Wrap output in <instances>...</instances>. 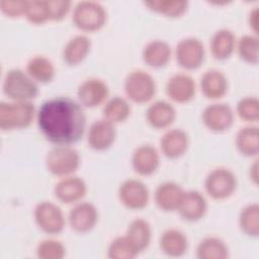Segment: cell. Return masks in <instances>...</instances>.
<instances>
[{
    "instance_id": "6da1fadb",
    "label": "cell",
    "mask_w": 259,
    "mask_h": 259,
    "mask_svg": "<svg viewBox=\"0 0 259 259\" xmlns=\"http://www.w3.org/2000/svg\"><path fill=\"white\" fill-rule=\"evenodd\" d=\"M38 127L50 142L70 146L78 142L86 125V116L81 103L60 96L46 100L36 113Z\"/></svg>"
},
{
    "instance_id": "7a4b0ae2",
    "label": "cell",
    "mask_w": 259,
    "mask_h": 259,
    "mask_svg": "<svg viewBox=\"0 0 259 259\" xmlns=\"http://www.w3.org/2000/svg\"><path fill=\"white\" fill-rule=\"evenodd\" d=\"M35 115L30 101L0 102V128L3 131L27 127Z\"/></svg>"
},
{
    "instance_id": "3957f363",
    "label": "cell",
    "mask_w": 259,
    "mask_h": 259,
    "mask_svg": "<svg viewBox=\"0 0 259 259\" xmlns=\"http://www.w3.org/2000/svg\"><path fill=\"white\" fill-rule=\"evenodd\" d=\"M2 88L12 101H30L38 93L36 82L20 69H11L6 73Z\"/></svg>"
},
{
    "instance_id": "277c9868",
    "label": "cell",
    "mask_w": 259,
    "mask_h": 259,
    "mask_svg": "<svg viewBox=\"0 0 259 259\" xmlns=\"http://www.w3.org/2000/svg\"><path fill=\"white\" fill-rule=\"evenodd\" d=\"M46 164L53 175L69 176L79 168L80 155L76 149L70 146L57 145L48 152Z\"/></svg>"
},
{
    "instance_id": "5b68a950",
    "label": "cell",
    "mask_w": 259,
    "mask_h": 259,
    "mask_svg": "<svg viewBox=\"0 0 259 259\" xmlns=\"http://www.w3.org/2000/svg\"><path fill=\"white\" fill-rule=\"evenodd\" d=\"M72 20L83 31H95L105 24L106 10L99 2L80 1L73 9Z\"/></svg>"
},
{
    "instance_id": "8992f818",
    "label": "cell",
    "mask_w": 259,
    "mask_h": 259,
    "mask_svg": "<svg viewBox=\"0 0 259 259\" xmlns=\"http://www.w3.org/2000/svg\"><path fill=\"white\" fill-rule=\"evenodd\" d=\"M124 91L127 98L134 102H148L156 93L155 79L144 70H134L124 79Z\"/></svg>"
},
{
    "instance_id": "52a82bcc",
    "label": "cell",
    "mask_w": 259,
    "mask_h": 259,
    "mask_svg": "<svg viewBox=\"0 0 259 259\" xmlns=\"http://www.w3.org/2000/svg\"><path fill=\"white\" fill-rule=\"evenodd\" d=\"M236 187V175L232 170L226 167L212 169L204 179L205 191L213 199L228 198L233 194Z\"/></svg>"
},
{
    "instance_id": "ba28073f",
    "label": "cell",
    "mask_w": 259,
    "mask_h": 259,
    "mask_svg": "<svg viewBox=\"0 0 259 259\" xmlns=\"http://www.w3.org/2000/svg\"><path fill=\"white\" fill-rule=\"evenodd\" d=\"M37 227L49 235H56L63 231L66 220L62 209L52 201L38 202L33 210Z\"/></svg>"
},
{
    "instance_id": "9c48e42d",
    "label": "cell",
    "mask_w": 259,
    "mask_h": 259,
    "mask_svg": "<svg viewBox=\"0 0 259 259\" xmlns=\"http://www.w3.org/2000/svg\"><path fill=\"white\" fill-rule=\"evenodd\" d=\"M175 56L180 67L186 70L197 69L204 61V46L196 37L182 38L176 46Z\"/></svg>"
},
{
    "instance_id": "30bf717a",
    "label": "cell",
    "mask_w": 259,
    "mask_h": 259,
    "mask_svg": "<svg viewBox=\"0 0 259 259\" xmlns=\"http://www.w3.org/2000/svg\"><path fill=\"white\" fill-rule=\"evenodd\" d=\"M118 197L120 202L127 208L141 209L148 204L150 191L142 180L128 178L119 185Z\"/></svg>"
},
{
    "instance_id": "8fae6325",
    "label": "cell",
    "mask_w": 259,
    "mask_h": 259,
    "mask_svg": "<svg viewBox=\"0 0 259 259\" xmlns=\"http://www.w3.org/2000/svg\"><path fill=\"white\" fill-rule=\"evenodd\" d=\"M98 221V210L96 206L88 201L77 202L70 210L68 222L72 230L77 233H87L91 231Z\"/></svg>"
},
{
    "instance_id": "7c38bea8",
    "label": "cell",
    "mask_w": 259,
    "mask_h": 259,
    "mask_svg": "<svg viewBox=\"0 0 259 259\" xmlns=\"http://www.w3.org/2000/svg\"><path fill=\"white\" fill-rule=\"evenodd\" d=\"M201 117L209 131L224 132L233 124L234 111L227 103H212L203 109Z\"/></svg>"
},
{
    "instance_id": "4fadbf2b",
    "label": "cell",
    "mask_w": 259,
    "mask_h": 259,
    "mask_svg": "<svg viewBox=\"0 0 259 259\" xmlns=\"http://www.w3.org/2000/svg\"><path fill=\"white\" fill-rule=\"evenodd\" d=\"M109 88L102 79L91 77L84 80L78 87L77 95L80 103L87 107L100 105L107 99Z\"/></svg>"
},
{
    "instance_id": "5bb4252c",
    "label": "cell",
    "mask_w": 259,
    "mask_h": 259,
    "mask_svg": "<svg viewBox=\"0 0 259 259\" xmlns=\"http://www.w3.org/2000/svg\"><path fill=\"white\" fill-rule=\"evenodd\" d=\"M195 92V81L186 73H176L172 75L166 83V93L168 97L178 103L188 102L194 97Z\"/></svg>"
},
{
    "instance_id": "9a60e30c",
    "label": "cell",
    "mask_w": 259,
    "mask_h": 259,
    "mask_svg": "<svg viewBox=\"0 0 259 259\" xmlns=\"http://www.w3.org/2000/svg\"><path fill=\"white\" fill-rule=\"evenodd\" d=\"M115 137L116 128L114 123L102 118L95 120L90 125L87 134V142L92 149L103 151L113 144Z\"/></svg>"
},
{
    "instance_id": "2e32d148",
    "label": "cell",
    "mask_w": 259,
    "mask_h": 259,
    "mask_svg": "<svg viewBox=\"0 0 259 259\" xmlns=\"http://www.w3.org/2000/svg\"><path fill=\"white\" fill-rule=\"evenodd\" d=\"M87 191L85 181L78 176L69 175L62 177L54 187L56 197L65 203H73L81 200Z\"/></svg>"
},
{
    "instance_id": "e0dca14e",
    "label": "cell",
    "mask_w": 259,
    "mask_h": 259,
    "mask_svg": "<svg viewBox=\"0 0 259 259\" xmlns=\"http://www.w3.org/2000/svg\"><path fill=\"white\" fill-rule=\"evenodd\" d=\"M206 209L207 202L204 195L197 190H187L184 191L177 210L184 220L195 222L204 215Z\"/></svg>"
},
{
    "instance_id": "ac0fdd59",
    "label": "cell",
    "mask_w": 259,
    "mask_h": 259,
    "mask_svg": "<svg viewBox=\"0 0 259 259\" xmlns=\"http://www.w3.org/2000/svg\"><path fill=\"white\" fill-rule=\"evenodd\" d=\"M132 165L140 175L153 174L160 165L158 150L152 145H141L137 147L132 155Z\"/></svg>"
},
{
    "instance_id": "d6986e66",
    "label": "cell",
    "mask_w": 259,
    "mask_h": 259,
    "mask_svg": "<svg viewBox=\"0 0 259 259\" xmlns=\"http://www.w3.org/2000/svg\"><path fill=\"white\" fill-rule=\"evenodd\" d=\"M188 144V135L182 128H170L163 134L160 140L162 153L170 159L182 156L186 152Z\"/></svg>"
},
{
    "instance_id": "ffe728a7",
    "label": "cell",
    "mask_w": 259,
    "mask_h": 259,
    "mask_svg": "<svg viewBox=\"0 0 259 259\" xmlns=\"http://www.w3.org/2000/svg\"><path fill=\"white\" fill-rule=\"evenodd\" d=\"M184 193L183 188L173 181L160 183L154 194L155 202L158 207L164 211L177 210Z\"/></svg>"
},
{
    "instance_id": "44dd1931",
    "label": "cell",
    "mask_w": 259,
    "mask_h": 259,
    "mask_svg": "<svg viewBox=\"0 0 259 259\" xmlns=\"http://www.w3.org/2000/svg\"><path fill=\"white\" fill-rule=\"evenodd\" d=\"M200 89L209 99L222 98L228 91V79L222 71L209 69L200 78Z\"/></svg>"
},
{
    "instance_id": "7402d4cb",
    "label": "cell",
    "mask_w": 259,
    "mask_h": 259,
    "mask_svg": "<svg viewBox=\"0 0 259 259\" xmlns=\"http://www.w3.org/2000/svg\"><path fill=\"white\" fill-rule=\"evenodd\" d=\"M146 118L151 126L165 128L171 125L176 118V110L171 103L165 100H157L147 108Z\"/></svg>"
},
{
    "instance_id": "603a6c76",
    "label": "cell",
    "mask_w": 259,
    "mask_h": 259,
    "mask_svg": "<svg viewBox=\"0 0 259 259\" xmlns=\"http://www.w3.org/2000/svg\"><path fill=\"white\" fill-rule=\"evenodd\" d=\"M170 45L162 39L149 41L143 49L142 57L144 62L153 68H161L167 65L171 58Z\"/></svg>"
},
{
    "instance_id": "cb8c5ba5",
    "label": "cell",
    "mask_w": 259,
    "mask_h": 259,
    "mask_svg": "<svg viewBox=\"0 0 259 259\" xmlns=\"http://www.w3.org/2000/svg\"><path fill=\"white\" fill-rule=\"evenodd\" d=\"M160 248L162 252L171 257H180L185 254L188 241L186 235L174 228L167 229L163 232L159 241Z\"/></svg>"
},
{
    "instance_id": "d4e9b609",
    "label": "cell",
    "mask_w": 259,
    "mask_h": 259,
    "mask_svg": "<svg viewBox=\"0 0 259 259\" xmlns=\"http://www.w3.org/2000/svg\"><path fill=\"white\" fill-rule=\"evenodd\" d=\"M90 49V38L85 34H77L71 37L64 47L63 60L68 65H78L86 59Z\"/></svg>"
},
{
    "instance_id": "484cf974",
    "label": "cell",
    "mask_w": 259,
    "mask_h": 259,
    "mask_svg": "<svg viewBox=\"0 0 259 259\" xmlns=\"http://www.w3.org/2000/svg\"><path fill=\"white\" fill-rule=\"evenodd\" d=\"M237 39L234 32L228 28H221L217 30L209 42L211 55L217 60L228 59L236 49Z\"/></svg>"
},
{
    "instance_id": "4316f807",
    "label": "cell",
    "mask_w": 259,
    "mask_h": 259,
    "mask_svg": "<svg viewBox=\"0 0 259 259\" xmlns=\"http://www.w3.org/2000/svg\"><path fill=\"white\" fill-rule=\"evenodd\" d=\"M125 236L135 246L139 253L143 252L151 243L152 228L148 221L139 218L133 220L126 229Z\"/></svg>"
},
{
    "instance_id": "83f0119b",
    "label": "cell",
    "mask_w": 259,
    "mask_h": 259,
    "mask_svg": "<svg viewBox=\"0 0 259 259\" xmlns=\"http://www.w3.org/2000/svg\"><path fill=\"white\" fill-rule=\"evenodd\" d=\"M235 144L240 153L245 156H256L259 151V132L256 125L241 127L235 139Z\"/></svg>"
},
{
    "instance_id": "f1b7e54d",
    "label": "cell",
    "mask_w": 259,
    "mask_h": 259,
    "mask_svg": "<svg viewBox=\"0 0 259 259\" xmlns=\"http://www.w3.org/2000/svg\"><path fill=\"white\" fill-rule=\"evenodd\" d=\"M196 256L199 259H226L229 257V249L222 239L209 236L198 243Z\"/></svg>"
},
{
    "instance_id": "f546056e",
    "label": "cell",
    "mask_w": 259,
    "mask_h": 259,
    "mask_svg": "<svg viewBox=\"0 0 259 259\" xmlns=\"http://www.w3.org/2000/svg\"><path fill=\"white\" fill-rule=\"evenodd\" d=\"M26 73L35 81L48 83L55 76V67L52 61L44 56H34L26 64Z\"/></svg>"
},
{
    "instance_id": "4dcf8cb0",
    "label": "cell",
    "mask_w": 259,
    "mask_h": 259,
    "mask_svg": "<svg viewBox=\"0 0 259 259\" xmlns=\"http://www.w3.org/2000/svg\"><path fill=\"white\" fill-rule=\"evenodd\" d=\"M131 114V105L128 101L120 96H114L105 102L103 107L104 118L117 123L125 120Z\"/></svg>"
},
{
    "instance_id": "1f68e13d",
    "label": "cell",
    "mask_w": 259,
    "mask_h": 259,
    "mask_svg": "<svg viewBox=\"0 0 259 259\" xmlns=\"http://www.w3.org/2000/svg\"><path fill=\"white\" fill-rule=\"evenodd\" d=\"M239 226L242 232L251 237H257L259 234V205L258 203H249L241 209L239 215Z\"/></svg>"
},
{
    "instance_id": "d6a6232c",
    "label": "cell",
    "mask_w": 259,
    "mask_h": 259,
    "mask_svg": "<svg viewBox=\"0 0 259 259\" xmlns=\"http://www.w3.org/2000/svg\"><path fill=\"white\" fill-rule=\"evenodd\" d=\"M144 4L149 7V9L168 17H178L182 15L188 6V2L185 0H150L145 1Z\"/></svg>"
},
{
    "instance_id": "836d02e7",
    "label": "cell",
    "mask_w": 259,
    "mask_h": 259,
    "mask_svg": "<svg viewBox=\"0 0 259 259\" xmlns=\"http://www.w3.org/2000/svg\"><path fill=\"white\" fill-rule=\"evenodd\" d=\"M236 48L242 60L251 64L258 63L259 41L257 35L244 34L237 40Z\"/></svg>"
},
{
    "instance_id": "e575fe53",
    "label": "cell",
    "mask_w": 259,
    "mask_h": 259,
    "mask_svg": "<svg viewBox=\"0 0 259 259\" xmlns=\"http://www.w3.org/2000/svg\"><path fill=\"white\" fill-rule=\"evenodd\" d=\"M138 254V250L126 236L114 238L107 249V256L111 259H132Z\"/></svg>"
},
{
    "instance_id": "d590c367",
    "label": "cell",
    "mask_w": 259,
    "mask_h": 259,
    "mask_svg": "<svg viewBox=\"0 0 259 259\" xmlns=\"http://www.w3.org/2000/svg\"><path fill=\"white\" fill-rule=\"evenodd\" d=\"M65 255V246L55 239H46L36 247V256L40 259H62Z\"/></svg>"
},
{
    "instance_id": "8d00e7d4",
    "label": "cell",
    "mask_w": 259,
    "mask_h": 259,
    "mask_svg": "<svg viewBox=\"0 0 259 259\" xmlns=\"http://www.w3.org/2000/svg\"><path fill=\"white\" fill-rule=\"evenodd\" d=\"M24 16L33 24H41L50 20V12L48 1L32 0L27 1L26 11Z\"/></svg>"
},
{
    "instance_id": "74e56055",
    "label": "cell",
    "mask_w": 259,
    "mask_h": 259,
    "mask_svg": "<svg viewBox=\"0 0 259 259\" xmlns=\"http://www.w3.org/2000/svg\"><path fill=\"white\" fill-rule=\"evenodd\" d=\"M238 115L246 121H257L259 118V100L255 96H246L237 103Z\"/></svg>"
},
{
    "instance_id": "f35d334b",
    "label": "cell",
    "mask_w": 259,
    "mask_h": 259,
    "mask_svg": "<svg viewBox=\"0 0 259 259\" xmlns=\"http://www.w3.org/2000/svg\"><path fill=\"white\" fill-rule=\"evenodd\" d=\"M27 1L22 0H1L0 8L3 13L10 17L24 15L26 11Z\"/></svg>"
},
{
    "instance_id": "ab89813d",
    "label": "cell",
    "mask_w": 259,
    "mask_h": 259,
    "mask_svg": "<svg viewBox=\"0 0 259 259\" xmlns=\"http://www.w3.org/2000/svg\"><path fill=\"white\" fill-rule=\"evenodd\" d=\"M50 19L61 20L63 19L70 10L71 2L67 0H51L48 1Z\"/></svg>"
},
{
    "instance_id": "60d3db41",
    "label": "cell",
    "mask_w": 259,
    "mask_h": 259,
    "mask_svg": "<svg viewBox=\"0 0 259 259\" xmlns=\"http://www.w3.org/2000/svg\"><path fill=\"white\" fill-rule=\"evenodd\" d=\"M249 24L252 27L253 31L257 33V26H258V7H254L253 10L250 11L249 14Z\"/></svg>"
},
{
    "instance_id": "b9f144b4",
    "label": "cell",
    "mask_w": 259,
    "mask_h": 259,
    "mask_svg": "<svg viewBox=\"0 0 259 259\" xmlns=\"http://www.w3.org/2000/svg\"><path fill=\"white\" fill-rule=\"evenodd\" d=\"M257 169H258V163H257V160H256V161H254V164L250 167V177L255 183H257V180H258Z\"/></svg>"
}]
</instances>
